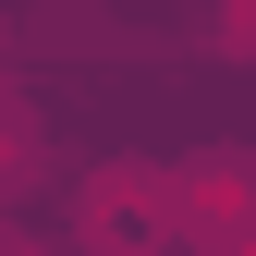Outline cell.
<instances>
[{"label":"cell","instance_id":"1","mask_svg":"<svg viewBox=\"0 0 256 256\" xmlns=\"http://www.w3.org/2000/svg\"><path fill=\"white\" fill-rule=\"evenodd\" d=\"M171 232H208V244H256V158L244 146H208V158H171Z\"/></svg>","mask_w":256,"mask_h":256},{"label":"cell","instance_id":"2","mask_svg":"<svg viewBox=\"0 0 256 256\" xmlns=\"http://www.w3.org/2000/svg\"><path fill=\"white\" fill-rule=\"evenodd\" d=\"M86 244H98V256L171 244V171H110V183H86Z\"/></svg>","mask_w":256,"mask_h":256},{"label":"cell","instance_id":"3","mask_svg":"<svg viewBox=\"0 0 256 256\" xmlns=\"http://www.w3.org/2000/svg\"><path fill=\"white\" fill-rule=\"evenodd\" d=\"M244 256H256V244H244Z\"/></svg>","mask_w":256,"mask_h":256}]
</instances>
